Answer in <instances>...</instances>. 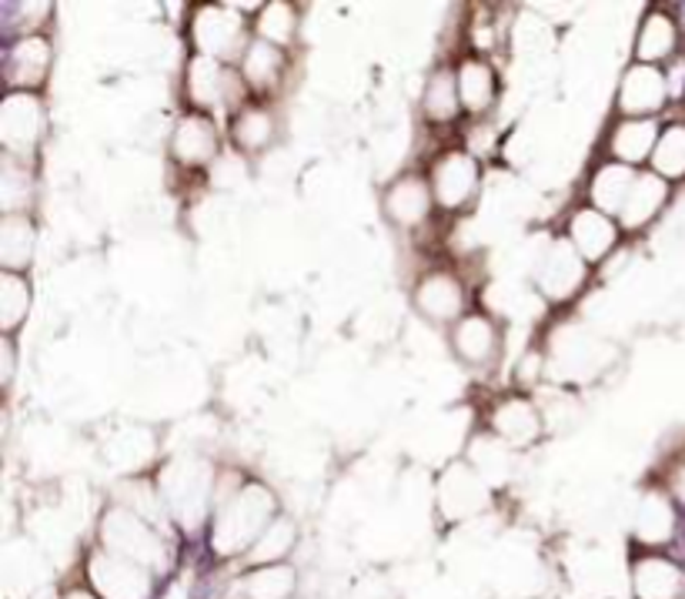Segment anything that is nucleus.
<instances>
[{"mask_svg":"<svg viewBox=\"0 0 685 599\" xmlns=\"http://www.w3.org/2000/svg\"><path fill=\"white\" fill-rule=\"evenodd\" d=\"M91 583L104 599H148L151 592L148 569L114 553H98L91 560Z\"/></svg>","mask_w":685,"mask_h":599,"instance_id":"14","label":"nucleus"},{"mask_svg":"<svg viewBox=\"0 0 685 599\" xmlns=\"http://www.w3.org/2000/svg\"><path fill=\"white\" fill-rule=\"evenodd\" d=\"M54 64V47L41 34L18 37L4 54V81L11 91H37Z\"/></svg>","mask_w":685,"mask_h":599,"instance_id":"11","label":"nucleus"},{"mask_svg":"<svg viewBox=\"0 0 685 599\" xmlns=\"http://www.w3.org/2000/svg\"><path fill=\"white\" fill-rule=\"evenodd\" d=\"M541 429H545V416L528 395H505L502 403L492 409V432L502 442H509L512 449L535 445Z\"/></svg>","mask_w":685,"mask_h":599,"instance_id":"15","label":"nucleus"},{"mask_svg":"<svg viewBox=\"0 0 685 599\" xmlns=\"http://www.w3.org/2000/svg\"><path fill=\"white\" fill-rule=\"evenodd\" d=\"M31 312V285L21 272H0V328L4 336L27 318Z\"/></svg>","mask_w":685,"mask_h":599,"instance_id":"33","label":"nucleus"},{"mask_svg":"<svg viewBox=\"0 0 685 599\" xmlns=\"http://www.w3.org/2000/svg\"><path fill=\"white\" fill-rule=\"evenodd\" d=\"M452 352L471 369L489 365L499 352V325L486 312L461 315L452 325Z\"/></svg>","mask_w":685,"mask_h":599,"instance_id":"18","label":"nucleus"},{"mask_svg":"<svg viewBox=\"0 0 685 599\" xmlns=\"http://www.w3.org/2000/svg\"><path fill=\"white\" fill-rule=\"evenodd\" d=\"M67 599H94V596H88V592H71Z\"/></svg>","mask_w":685,"mask_h":599,"instance_id":"40","label":"nucleus"},{"mask_svg":"<svg viewBox=\"0 0 685 599\" xmlns=\"http://www.w3.org/2000/svg\"><path fill=\"white\" fill-rule=\"evenodd\" d=\"M415 308L435 325H455L465 315V289L448 272H429L411 295Z\"/></svg>","mask_w":685,"mask_h":599,"instance_id":"17","label":"nucleus"},{"mask_svg":"<svg viewBox=\"0 0 685 599\" xmlns=\"http://www.w3.org/2000/svg\"><path fill=\"white\" fill-rule=\"evenodd\" d=\"M675 529V512L665 493H646L639 502V516H636V536L642 543H665Z\"/></svg>","mask_w":685,"mask_h":599,"instance_id":"30","label":"nucleus"},{"mask_svg":"<svg viewBox=\"0 0 685 599\" xmlns=\"http://www.w3.org/2000/svg\"><path fill=\"white\" fill-rule=\"evenodd\" d=\"M171 158L181 168H208L221 158L218 124L204 111H187L171 131Z\"/></svg>","mask_w":685,"mask_h":599,"instance_id":"9","label":"nucleus"},{"mask_svg":"<svg viewBox=\"0 0 685 599\" xmlns=\"http://www.w3.org/2000/svg\"><path fill=\"white\" fill-rule=\"evenodd\" d=\"M274 135H278V117H274L264 104H244L238 114H231V142L241 155L264 151Z\"/></svg>","mask_w":685,"mask_h":599,"instance_id":"25","label":"nucleus"},{"mask_svg":"<svg viewBox=\"0 0 685 599\" xmlns=\"http://www.w3.org/2000/svg\"><path fill=\"white\" fill-rule=\"evenodd\" d=\"M0 197H4V215H27V202L34 197V171L27 161L4 155L0 168Z\"/></svg>","mask_w":685,"mask_h":599,"instance_id":"31","label":"nucleus"},{"mask_svg":"<svg viewBox=\"0 0 685 599\" xmlns=\"http://www.w3.org/2000/svg\"><path fill=\"white\" fill-rule=\"evenodd\" d=\"M672 98V84L669 78L655 68V64H632V68L623 75L619 84V111L629 117H652L655 111L665 108V101Z\"/></svg>","mask_w":685,"mask_h":599,"instance_id":"13","label":"nucleus"},{"mask_svg":"<svg viewBox=\"0 0 685 599\" xmlns=\"http://www.w3.org/2000/svg\"><path fill=\"white\" fill-rule=\"evenodd\" d=\"M0 355H4V385H11L14 369H18V352H14V339L11 336L0 339Z\"/></svg>","mask_w":685,"mask_h":599,"instance_id":"38","label":"nucleus"},{"mask_svg":"<svg viewBox=\"0 0 685 599\" xmlns=\"http://www.w3.org/2000/svg\"><path fill=\"white\" fill-rule=\"evenodd\" d=\"M432 194H435V205L445 208V212H458L465 208L475 191H478V161L468 155V151H445L435 165H432Z\"/></svg>","mask_w":685,"mask_h":599,"instance_id":"10","label":"nucleus"},{"mask_svg":"<svg viewBox=\"0 0 685 599\" xmlns=\"http://www.w3.org/2000/svg\"><path fill=\"white\" fill-rule=\"evenodd\" d=\"M672 493L685 502V465H678V470L672 473Z\"/></svg>","mask_w":685,"mask_h":599,"instance_id":"39","label":"nucleus"},{"mask_svg":"<svg viewBox=\"0 0 685 599\" xmlns=\"http://www.w3.org/2000/svg\"><path fill=\"white\" fill-rule=\"evenodd\" d=\"M258 41H267L274 47H292L295 34H298V11L285 0H271V4L258 8V18L251 24Z\"/></svg>","mask_w":685,"mask_h":599,"instance_id":"29","label":"nucleus"},{"mask_svg":"<svg viewBox=\"0 0 685 599\" xmlns=\"http://www.w3.org/2000/svg\"><path fill=\"white\" fill-rule=\"evenodd\" d=\"M238 71H241L248 91L271 94L274 88L282 84V78L288 71V54H285V47H274V44L254 37L251 47L244 50L241 64H238Z\"/></svg>","mask_w":685,"mask_h":599,"instance_id":"19","label":"nucleus"},{"mask_svg":"<svg viewBox=\"0 0 685 599\" xmlns=\"http://www.w3.org/2000/svg\"><path fill=\"white\" fill-rule=\"evenodd\" d=\"M34 218L31 215H4L0 218V264L4 272H21L31 264L34 258Z\"/></svg>","mask_w":685,"mask_h":599,"instance_id":"26","label":"nucleus"},{"mask_svg":"<svg viewBox=\"0 0 685 599\" xmlns=\"http://www.w3.org/2000/svg\"><path fill=\"white\" fill-rule=\"evenodd\" d=\"M589 275V261L575 251V245L569 238H556L548 241V248L535 258V289L548 298V302H569Z\"/></svg>","mask_w":685,"mask_h":599,"instance_id":"7","label":"nucleus"},{"mask_svg":"<svg viewBox=\"0 0 685 599\" xmlns=\"http://www.w3.org/2000/svg\"><path fill=\"white\" fill-rule=\"evenodd\" d=\"M238 178H244V161H241V151H235V155H221V158L212 165V181H215V184H235Z\"/></svg>","mask_w":685,"mask_h":599,"instance_id":"37","label":"nucleus"},{"mask_svg":"<svg viewBox=\"0 0 685 599\" xmlns=\"http://www.w3.org/2000/svg\"><path fill=\"white\" fill-rule=\"evenodd\" d=\"M295 589V569L292 566H261L244 579V596L248 599H288Z\"/></svg>","mask_w":685,"mask_h":599,"instance_id":"35","label":"nucleus"},{"mask_svg":"<svg viewBox=\"0 0 685 599\" xmlns=\"http://www.w3.org/2000/svg\"><path fill=\"white\" fill-rule=\"evenodd\" d=\"M422 111L435 124H448V121L458 117V111H465L461 94H458V71L455 68L432 71V78L425 84V94H422Z\"/></svg>","mask_w":685,"mask_h":599,"instance_id":"28","label":"nucleus"},{"mask_svg":"<svg viewBox=\"0 0 685 599\" xmlns=\"http://www.w3.org/2000/svg\"><path fill=\"white\" fill-rule=\"evenodd\" d=\"M682 589V576L672 563L649 556L636 566V596L639 599H675Z\"/></svg>","mask_w":685,"mask_h":599,"instance_id":"32","label":"nucleus"},{"mask_svg":"<svg viewBox=\"0 0 685 599\" xmlns=\"http://www.w3.org/2000/svg\"><path fill=\"white\" fill-rule=\"evenodd\" d=\"M492 486L478 476L468 462H452L448 470L438 476V509L445 519H471L482 509H489Z\"/></svg>","mask_w":685,"mask_h":599,"instance_id":"8","label":"nucleus"},{"mask_svg":"<svg viewBox=\"0 0 685 599\" xmlns=\"http://www.w3.org/2000/svg\"><path fill=\"white\" fill-rule=\"evenodd\" d=\"M615 346L605 342L602 336H595L592 328L569 321L559 325L548 339V375L556 382H569V385H589L598 375H605L615 365Z\"/></svg>","mask_w":685,"mask_h":599,"instance_id":"3","label":"nucleus"},{"mask_svg":"<svg viewBox=\"0 0 685 599\" xmlns=\"http://www.w3.org/2000/svg\"><path fill=\"white\" fill-rule=\"evenodd\" d=\"M455 71H458L461 108L468 114H486L499 98V78L492 71V64L482 60V57H465Z\"/></svg>","mask_w":685,"mask_h":599,"instance_id":"23","label":"nucleus"},{"mask_svg":"<svg viewBox=\"0 0 685 599\" xmlns=\"http://www.w3.org/2000/svg\"><path fill=\"white\" fill-rule=\"evenodd\" d=\"M678 27L665 11H649L636 34V60L639 64H659L675 54Z\"/></svg>","mask_w":685,"mask_h":599,"instance_id":"27","label":"nucleus"},{"mask_svg":"<svg viewBox=\"0 0 685 599\" xmlns=\"http://www.w3.org/2000/svg\"><path fill=\"white\" fill-rule=\"evenodd\" d=\"M274 493L264 483H238L231 493H218L215 499V532L212 543L221 556L241 553L254 546L264 529L274 522Z\"/></svg>","mask_w":685,"mask_h":599,"instance_id":"1","label":"nucleus"},{"mask_svg":"<svg viewBox=\"0 0 685 599\" xmlns=\"http://www.w3.org/2000/svg\"><path fill=\"white\" fill-rule=\"evenodd\" d=\"M512 445L509 442H502L495 432H478V436H471V442H468V465L471 470L482 476L489 486H502L509 476H512Z\"/></svg>","mask_w":685,"mask_h":599,"instance_id":"24","label":"nucleus"},{"mask_svg":"<svg viewBox=\"0 0 685 599\" xmlns=\"http://www.w3.org/2000/svg\"><path fill=\"white\" fill-rule=\"evenodd\" d=\"M292 543H295V525H292L288 519H274V522L264 529V536L251 546L248 556H251L254 563H261V566H274L278 560L288 556Z\"/></svg>","mask_w":685,"mask_h":599,"instance_id":"36","label":"nucleus"},{"mask_svg":"<svg viewBox=\"0 0 685 599\" xmlns=\"http://www.w3.org/2000/svg\"><path fill=\"white\" fill-rule=\"evenodd\" d=\"M101 540L107 546V553L130 560L137 566H161L164 563V546L161 536L155 532V525L130 512L127 506H111L101 519Z\"/></svg>","mask_w":685,"mask_h":599,"instance_id":"4","label":"nucleus"},{"mask_svg":"<svg viewBox=\"0 0 685 599\" xmlns=\"http://www.w3.org/2000/svg\"><path fill=\"white\" fill-rule=\"evenodd\" d=\"M191 41L194 50L215 60H241L254 37H248L244 18L235 14V8L221 4H204L191 18Z\"/></svg>","mask_w":685,"mask_h":599,"instance_id":"5","label":"nucleus"},{"mask_svg":"<svg viewBox=\"0 0 685 599\" xmlns=\"http://www.w3.org/2000/svg\"><path fill=\"white\" fill-rule=\"evenodd\" d=\"M636 178H639V171L629 168V165H623V161L602 165L595 171L592 184H589V202H592V208H598V212H605L612 218H619L623 208H626V197H629V191L636 184Z\"/></svg>","mask_w":685,"mask_h":599,"instance_id":"22","label":"nucleus"},{"mask_svg":"<svg viewBox=\"0 0 685 599\" xmlns=\"http://www.w3.org/2000/svg\"><path fill=\"white\" fill-rule=\"evenodd\" d=\"M381 208L388 215L391 225L398 228H419L429 222L432 208H435V194H432V181L422 174H401L398 181L388 184Z\"/></svg>","mask_w":685,"mask_h":599,"instance_id":"12","label":"nucleus"},{"mask_svg":"<svg viewBox=\"0 0 685 599\" xmlns=\"http://www.w3.org/2000/svg\"><path fill=\"white\" fill-rule=\"evenodd\" d=\"M659 135H662L659 121H652V117H626V121L615 124L612 138H608V148H612L615 161L636 168L642 161H652Z\"/></svg>","mask_w":685,"mask_h":599,"instance_id":"20","label":"nucleus"},{"mask_svg":"<svg viewBox=\"0 0 685 599\" xmlns=\"http://www.w3.org/2000/svg\"><path fill=\"white\" fill-rule=\"evenodd\" d=\"M161 496H164V506L171 516H178L184 522V529H194L204 522L215 509V499H218V473L208 459L201 455H178L171 459L161 476L155 479Z\"/></svg>","mask_w":685,"mask_h":599,"instance_id":"2","label":"nucleus"},{"mask_svg":"<svg viewBox=\"0 0 685 599\" xmlns=\"http://www.w3.org/2000/svg\"><path fill=\"white\" fill-rule=\"evenodd\" d=\"M665 202H669V181L659 178L655 171H639V178L626 197V208L619 215V225L626 231H639L662 212Z\"/></svg>","mask_w":685,"mask_h":599,"instance_id":"21","label":"nucleus"},{"mask_svg":"<svg viewBox=\"0 0 685 599\" xmlns=\"http://www.w3.org/2000/svg\"><path fill=\"white\" fill-rule=\"evenodd\" d=\"M652 171L665 181H682L685 178V124L662 127L659 145L652 151Z\"/></svg>","mask_w":685,"mask_h":599,"instance_id":"34","label":"nucleus"},{"mask_svg":"<svg viewBox=\"0 0 685 599\" xmlns=\"http://www.w3.org/2000/svg\"><path fill=\"white\" fill-rule=\"evenodd\" d=\"M47 131L44 101L34 91H8L0 101V142H4L11 158L27 161Z\"/></svg>","mask_w":685,"mask_h":599,"instance_id":"6","label":"nucleus"},{"mask_svg":"<svg viewBox=\"0 0 685 599\" xmlns=\"http://www.w3.org/2000/svg\"><path fill=\"white\" fill-rule=\"evenodd\" d=\"M619 231H623L619 218H612V215H605L592 205L579 208L569 222V241L575 245V251L589 264L608 258V251L619 245Z\"/></svg>","mask_w":685,"mask_h":599,"instance_id":"16","label":"nucleus"}]
</instances>
